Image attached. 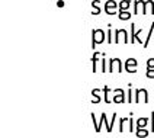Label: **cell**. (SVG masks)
Segmentation results:
<instances>
[{"instance_id": "cell-1", "label": "cell", "mask_w": 154, "mask_h": 138, "mask_svg": "<svg viewBox=\"0 0 154 138\" xmlns=\"http://www.w3.org/2000/svg\"><path fill=\"white\" fill-rule=\"evenodd\" d=\"M106 39H108V36H106V32L103 29H93L92 31V48L93 50L96 48V45L103 44Z\"/></svg>"}, {"instance_id": "cell-2", "label": "cell", "mask_w": 154, "mask_h": 138, "mask_svg": "<svg viewBox=\"0 0 154 138\" xmlns=\"http://www.w3.org/2000/svg\"><path fill=\"white\" fill-rule=\"evenodd\" d=\"M148 92L147 89H137L134 90V102L135 103H148Z\"/></svg>"}, {"instance_id": "cell-3", "label": "cell", "mask_w": 154, "mask_h": 138, "mask_svg": "<svg viewBox=\"0 0 154 138\" xmlns=\"http://www.w3.org/2000/svg\"><path fill=\"white\" fill-rule=\"evenodd\" d=\"M105 13L109 15V16H113L115 13H119V5L115 2V0H108L105 2Z\"/></svg>"}, {"instance_id": "cell-4", "label": "cell", "mask_w": 154, "mask_h": 138, "mask_svg": "<svg viewBox=\"0 0 154 138\" xmlns=\"http://www.w3.org/2000/svg\"><path fill=\"white\" fill-rule=\"evenodd\" d=\"M129 39L127 29H115V44H127Z\"/></svg>"}, {"instance_id": "cell-5", "label": "cell", "mask_w": 154, "mask_h": 138, "mask_svg": "<svg viewBox=\"0 0 154 138\" xmlns=\"http://www.w3.org/2000/svg\"><path fill=\"white\" fill-rule=\"evenodd\" d=\"M143 32V29L140 28L137 31V28H135V23H131V39H129V42L131 44H135V42H138V44H144V41L141 39V36H140V34Z\"/></svg>"}, {"instance_id": "cell-6", "label": "cell", "mask_w": 154, "mask_h": 138, "mask_svg": "<svg viewBox=\"0 0 154 138\" xmlns=\"http://www.w3.org/2000/svg\"><path fill=\"white\" fill-rule=\"evenodd\" d=\"M109 73H122L124 70H122V61L119 58H111L109 60V69H108Z\"/></svg>"}, {"instance_id": "cell-7", "label": "cell", "mask_w": 154, "mask_h": 138, "mask_svg": "<svg viewBox=\"0 0 154 138\" xmlns=\"http://www.w3.org/2000/svg\"><path fill=\"white\" fill-rule=\"evenodd\" d=\"M112 102H115V103H125V92H124V89H115L113 90Z\"/></svg>"}, {"instance_id": "cell-8", "label": "cell", "mask_w": 154, "mask_h": 138, "mask_svg": "<svg viewBox=\"0 0 154 138\" xmlns=\"http://www.w3.org/2000/svg\"><path fill=\"white\" fill-rule=\"evenodd\" d=\"M134 13L146 15V0H134Z\"/></svg>"}, {"instance_id": "cell-9", "label": "cell", "mask_w": 154, "mask_h": 138, "mask_svg": "<svg viewBox=\"0 0 154 138\" xmlns=\"http://www.w3.org/2000/svg\"><path fill=\"white\" fill-rule=\"evenodd\" d=\"M137 67H138V61L135 58H128V60L125 61V70H127V73H135Z\"/></svg>"}, {"instance_id": "cell-10", "label": "cell", "mask_w": 154, "mask_h": 138, "mask_svg": "<svg viewBox=\"0 0 154 138\" xmlns=\"http://www.w3.org/2000/svg\"><path fill=\"white\" fill-rule=\"evenodd\" d=\"M100 57H102V52L94 51L93 57H92V66H93L92 71H93V73H96V71H97V61H99V58H100Z\"/></svg>"}, {"instance_id": "cell-11", "label": "cell", "mask_w": 154, "mask_h": 138, "mask_svg": "<svg viewBox=\"0 0 154 138\" xmlns=\"http://www.w3.org/2000/svg\"><path fill=\"white\" fill-rule=\"evenodd\" d=\"M102 92H103V100H105V103H111L112 99L109 97V95H111L113 90H111V89H109V86H103Z\"/></svg>"}, {"instance_id": "cell-12", "label": "cell", "mask_w": 154, "mask_h": 138, "mask_svg": "<svg viewBox=\"0 0 154 138\" xmlns=\"http://www.w3.org/2000/svg\"><path fill=\"white\" fill-rule=\"evenodd\" d=\"M102 99H100V89H93L92 90V103H99Z\"/></svg>"}, {"instance_id": "cell-13", "label": "cell", "mask_w": 154, "mask_h": 138, "mask_svg": "<svg viewBox=\"0 0 154 138\" xmlns=\"http://www.w3.org/2000/svg\"><path fill=\"white\" fill-rule=\"evenodd\" d=\"M154 15V2L153 0H146V15Z\"/></svg>"}, {"instance_id": "cell-14", "label": "cell", "mask_w": 154, "mask_h": 138, "mask_svg": "<svg viewBox=\"0 0 154 138\" xmlns=\"http://www.w3.org/2000/svg\"><path fill=\"white\" fill-rule=\"evenodd\" d=\"M131 12H128V10H119V13H118V17H119L121 20H129L131 19Z\"/></svg>"}, {"instance_id": "cell-15", "label": "cell", "mask_w": 154, "mask_h": 138, "mask_svg": "<svg viewBox=\"0 0 154 138\" xmlns=\"http://www.w3.org/2000/svg\"><path fill=\"white\" fill-rule=\"evenodd\" d=\"M99 5H100L99 0H93V2H92V15H99V13H100Z\"/></svg>"}, {"instance_id": "cell-16", "label": "cell", "mask_w": 154, "mask_h": 138, "mask_svg": "<svg viewBox=\"0 0 154 138\" xmlns=\"http://www.w3.org/2000/svg\"><path fill=\"white\" fill-rule=\"evenodd\" d=\"M147 122H148V118H147V116L138 118V121L135 122V125H137V130H138V128H146ZM137 130H135V131H137Z\"/></svg>"}, {"instance_id": "cell-17", "label": "cell", "mask_w": 154, "mask_h": 138, "mask_svg": "<svg viewBox=\"0 0 154 138\" xmlns=\"http://www.w3.org/2000/svg\"><path fill=\"white\" fill-rule=\"evenodd\" d=\"M153 31H154V22H151V25H150V31H148V35H147L146 41H144V48H147L148 47V44H150V38H151V35H153Z\"/></svg>"}, {"instance_id": "cell-18", "label": "cell", "mask_w": 154, "mask_h": 138, "mask_svg": "<svg viewBox=\"0 0 154 138\" xmlns=\"http://www.w3.org/2000/svg\"><path fill=\"white\" fill-rule=\"evenodd\" d=\"M135 135H137L138 138H146L147 135H148V130H146V128H138V130L135 131Z\"/></svg>"}, {"instance_id": "cell-19", "label": "cell", "mask_w": 154, "mask_h": 138, "mask_svg": "<svg viewBox=\"0 0 154 138\" xmlns=\"http://www.w3.org/2000/svg\"><path fill=\"white\" fill-rule=\"evenodd\" d=\"M129 6H131V0H121L119 10H128Z\"/></svg>"}, {"instance_id": "cell-20", "label": "cell", "mask_w": 154, "mask_h": 138, "mask_svg": "<svg viewBox=\"0 0 154 138\" xmlns=\"http://www.w3.org/2000/svg\"><path fill=\"white\" fill-rule=\"evenodd\" d=\"M116 116H118V115H116L115 112L112 113V119L109 121V128H108V132H112V130H113V125H115V121H116Z\"/></svg>"}, {"instance_id": "cell-21", "label": "cell", "mask_w": 154, "mask_h": 138, "mask_svg": "<svg viewBox=\"0 0 154 138\" xmlns=\"http://www.w3.org/2000/svg\"><path fill=\"white\" fill-rule=\"evenodd\" d=\"M106 36H108V39H106V41H108V44L113 42V38H112V25H111V23L108 25V32H106Z\"/></svg>"}, {"instance_id": "cell-22", "label": "cell", "mask_w": 154, "mask_h": 138, "mask_svg": "<svg viewBox=\"0 0 154 138\" xmlns=\"http://www.w3.org/2000/svg\"><path fill=\"white\" fill-rule=\"evenodd\" d=\"M105 57H106V54L102 52V57H100V61H102V69H100V71H102V73H106V71H108V69H106V58H105Z\"/></svg>"}, {"instance_id": "cell-23", "label": "cell", "mask_w": 154, "mask_h": 138, "mask_svg": "<svg viewBox=\"0 0 154 138\" xmlns=\"http://www.w3.org/2000/svg\"><path fill=\"white\" fill-rule=\"evenodd\" d=\"M128 118H121L119 119V132H124L125 131V124L128 122Z\"/></svg>"}, {"instance_id": "cell-24", "label": "cell", "mask_w": 154, "mask_h": 138, "mask_svg": "<svg viewBox=\"0 0 154 138\" xmlns=\"http://www.w3.org/2000/svg\"><path fill=\"white\" fill-rule=\"evenodd\" d=\"M127 102H128V103H132V102H134V90L131 89V84H129V89H128V97H127Z\"/></svg>"}, {"instance_id": "cell-25", "label": "cell", "mask_w": 154, "mask_h": 138, "mask_svg": "<svg viewBox=\"0 0 154 138\" xmlns=\"http://www.w3.org/2000/svg\"><path fill=\"white\" fill-rule=\"evenodd\" d=\"M128 131L129 132H135V130H137V128H135V127H134V119H132V118H129V121H128Z\"/></svg>"}, {"instance_id": "cell-26", "label": "cell", "mask_w": 154, "mask_h": 138, "mask_svg": "<svg viewBox=\"0 0 154 138\" xmlns=\"http://www.w3.org/2000/svg\"><path fill=\"white\" fill-rule=\"evenodd\" d=\"M90 116H92V122H93V125H94V131H97V127H99V122L96 121V116H94V113H93V112L90 113Z\"/></svg>"}, {"instance_id": "cell-27", "label": "cell", "mask_w": 154, "mask_h": 138, "mask_svg": "<svg viewBox=\"0 0 154 138\" xmlns=\"http://www.w3.org/2000/svg\"><path fill=\"white\" fill-rule=\"evenodd\" d=\"M154 69V58H148L147 60V70Z\"/></svg>"}, {"instance_id": "cell-28", "label": "cell", "mask_w": 154, "mask_h": 138, "mask_svg": "<svg viewBox=\"0 0 154 138\" xmlns=\"http://www.w3.org/2000/svg\"><path fill=\"white\" fill-rule=\"evenodd\" d=\"M146 77H147V78H154V69H151V70H147Z\"/></svg>"}, {"instance_id": "cell-29", "label": "cell", "mask_w": 154, "mask_h": 138, "mask_svg": "<svg viewBox=\"0 0 154 138\" xmlns=\"http://www.w3.org/2000/svg\"><path fill=\"white\" fill-rule=\"evenodd\" d=\"M150 119H151V132H154V111L151 112V116H150Z\"/></svg>"}]
</instances>
